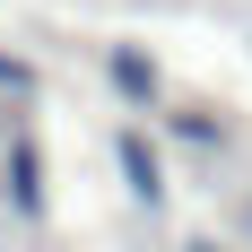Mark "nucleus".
I'll return each instance as SVG.
<instances>
[{"instance_id": "f03ea898", "label": "nucleus", "mask_w": 252, "mask_h": 252, "mask_svg": "<svg viewBox=\"0 0 252 252\" xmlns=\"http://www.w3.org/2000/svg\"><path fill=\"white\" fill-rule=\"evenodd\" d=\"M9 191H18V209H26V218L44 209V191H35V148H26V139L9 148Z\"/></svg>"}, {"instance_id": "7ed1b4c3", "label": "nucleus", "mask_w": 252, "mask_h": 252, "mask_svg": "<svg viewBox=\"0 0 252 252\" xmlns=\"http://www.w3.org/2000/svg\"><path fill=\"white\" fill-rule=\"evenodd\" d=\"M122 174H130V191H139V200H157V165H148V148H139V139H122Z\"/></svg>"}, {"instance_id": "f257e3e1", "label": "nucleus", "mask_w": 252, "mask_h": 252, "mask_svg": "<svg viewBox=\"0 0 252 252\" xmlns=\"http://www.w3.org/2000/svg\"><path fill=\"white\" fill-rule=\"evenodd\" d=\"M113 78H122V96H130V104H148V96H157V70H148V61H139L130 44L113 52Z\"/></svg>"}]
</instances>
